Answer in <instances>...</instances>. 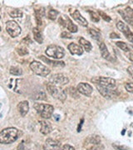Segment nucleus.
I'll return each instance as SVG.
<instances>
[{"label":"nucleus","instance_id":"f257e3e1","mask_svg":"<svg viewBox=\"0 0 133 150\" xmlns=\"http://www.w3.org/2000/svg\"><path fill=\"white\" fill-rule=\"evenodd\" d=\"M21 132L16 128H7L3 129L0 132V144H9L15 142L19 136Z\"/></svg>","mask_w":133,"mask_h":150},{"label":"nucleus","instance_id":"f03ea898","mask_svg":"<svg viewBox=\"0 0 133 150\" xmlns=\"http://www.w3.org/2000/svg\"><path fill=\"white\" fill-rule=\"evenodd\" d=\"M33 108L37 110V112L41 115L43 118H50L53 113L54 108L50 104H44V103H34Z\"/></svg>","mask_w":133,"mask_h":150},{"label":"nucleus","instance_id":"7ed1b4c3","mask_svg":"<svg viewBox=\"0 0 133 150\" xmlns=\"http://www.w3.org/2000/svg\"><path fill=\"white\" fill-rule=\"evenodd\" d=\"M46 54L48 57L53 58L55 59H63L65 55V50L63 48L58 46V45H49L46 51H45Z\"/></svg>","mask_w":133,"mask_h":150},{"label":"nucleus","instance_id":"20e7f679","mask_svg":"<svg viewBox=\"0 0 133 150\" xmlns=\"http://www.w3.org/2000/svg\"><path fill=\"white\" fill-rule=\"evenodd\" d=\"M30 69H32L34 74L39 75V76H42V77L48 76L51 72V70L49 69L47 66L43 65V64H41L40 62H37V61H33L30 64Z\"/></svg>","mask_w":133,"mask_h":150},{"label":"nucleus","instance_id":"39448f33","mask_svg":"<svg viewBox=\"0 0 133 150\" xmlns=\"http://www.w3.org/2000/svg\"><path fill=\"white\" fill-rule=\"evenodd\" d=\"M47 89H48V93L52 96L56 98H58L61 101H64L67 98V94H66L65 90L59 88L58 86L53 85L51 83H48L47 84Z\"/></svg>","mask_w":133,"mask_h":150},{"label":"nucleus","instance_id":"423d86ee","mask_svg":"<svg viewBox=\"0 0 133 150\" xmlns=\"http://www.w3.org/2000/svg\"><path fill=\"white\" fill-rule=\"evenodd\" d=\"M91 82L96 83V85L102 86L105 88H113L116 86V80L112 78H107V77H95L91 79Z\"/></svg>","mask_w":133,"mask_h":150},{"label":"nucleus","instance_id":"0eeeda50","mask_svg":"<svg viewBox=\"0 0 133 150\" xmlns=\"http://www.w3.org/2000/svg\"><path fill=\"white\" fill-rule=\"evenodd\" d=\"M6 30L12 38H16L21 33V27L13 20H10L6 23Z\"/></svg>","mask_w":133,"mask_h":150},{"label":"nucleus","instance_id":"6e6552de","mask_svg":"<svg viewBox=\"0 0 133 150\" xmlns=\"http://www.w3.org/2000/svg\"><path fill=\"white\" fill-rule=\"evenodd\" d=\"M96 88L98 92L101 93L102 96L105 98H108L111 99L113 98H116L118 95V92L113 88H105L100 85H96Z\"/></svg>","mask_w":133,"mask_h":150},{"label":"nucleus","instance_id":"1a4fd4ad","mask_svg":"<svg viewBox=\"0 0 133 150\" xmlns=\"http://www.w3.org/2000/svg\"><path fill=\"white\" fill-rule=\"evenodd\" d=\"M49 81L53 85L63 86L69 82V79L68 77H66L65 75L62 74H56L50 78Z\"/></svg>","mask_w":133,"mask_h":150},{"label":"nucleus","instance_id":"9d476101","mask_svg":"<svg viewBox=\"0 0 133 150\" xmlns=\"http://www.w3.org/2000/svg\"><path fill=\"white\" fill-rule=\"evenodd\" d=\"M58 22L61 25H63V27L67 28L71 33L77 32V25H75L68 17H60L58 19Z\"/></svg>","mask_w":133,"mask_h":150},{"label":"nucleus","instance_id":"9b49d317","mask_svg":"<svg viewBox=\"0 0 133 150\" xmlns=\"http://www.w3.org/2000/svg\"><path fill=\"white\" fill-rule=\"evenodd\" d=\"M77 90L78 93L85 95V96H90L93 91V88L90 84H88L87 83H80L77 87Z\"/></svg>","mask_w":133,"mask_h":150},{"label":"nucleus","instance_id":"f8f14e48","mask_svg":"<svg viewBox=\"0 0 133 150\" xmlns=\"http://www.w3.org/2000/svg\"><path fill=\"white\" fill-rule=\"evenodd\" d=\"M61 147V143L58 140L53 139H48L45 141V144L43 145L44 150H59Z\"/></svg>","mask_w":133,"mask_h":150},{"label":"nucleus","instance_id":"ddd939ff","mask_svg":"<svg viewBox=\"0 0 133 150\" xmlns=\"http://www.w3.org/2000/svg\"><path fill=\"white\" fill-rule=\"evenodd\" d=\"M117 28L126 36V38H127L128 40H130L131 38H133V33L131 31L130 28L128 27L125 23L122 21L117 22Z\"/></svg>","mask_w":133,"mask_h":150},{"label":"nucleus","instance_id":"4468645a","mask_svg":"<svg viewBox=\"0 0 133 150\" xmlns=\"http://www.w3.org/2000/svg\"><path fill=\"white\" fill-rule=\"evenodd\" d=\"M99 48H100V52H101V57L103 58V59H106V60H108V61H116V59H114V58H112V56L109 53V51L107 50V48H106V44L104 43H100L99 44Z\"/></svg>","mask_w":133,"mask_h":150},{"label":"nucleus","instance_id":"2eb2a0df","mask_svg":"<svg viewBox=\"0 0 133 150\" xmlns=\"http://www.w3.org/2000/svg\"><path fill=\"white\" fill-rule=\"evenodd\" d=\"M68 48L70 53L72 55L80 56V55H82V54H83V49H82V47L80 44L72 43L68 46Z\"/></svg>","mask_w":133,"mask_h":150},{"label":"nucleus","instance_id":"dca6fc26","mask_svg":"<svg viewBox=\"0 0 133 150\" xmlns=\"http://www.w3.org/2000/svg\"><path fill=\"white\" fill-rule=\"evenodd\" d=\"M72 16L73 18L75 21H77L78 23H80L82 26L83 27H87L88 25V23L87 21L84 17H82V15L80 13V12L78 10H75L72 13Z\"/></svg>","mask_w":133,"mask_h":150},{"label":"nucleus","instance_id":"f3484780","mask_svg":"<svg viewBox=\"0 0 133 150\" xmlns=\"http://www.w3.org/2000/svg\"><path fill=\"white\" fill-rule=\"evenodd\" d=\"M38 58L41 59V60H43V62L47 63L48 64L51 65V66H53V67H60V68H62V67H64V66H65V64H64V62H63V61L51 60V59L46 58V57L43 56V55L39 56Z\"/></svg>","mask_w":133,"mask_h":150},{"label":"nucleus","instance_id":"a211bd4d","mask_svg":"<svg viewBox=\"0 0 133 150\" xmlns=\"http://www.w3.org/2000/svg\"><path fill=\"white\" fill-rule=\"evenodd\" d=\"M101 144V138L100 136L96 135V134H92L89 135L84 142V146L86 145H92V144Z\"/></svg>","mask_w":133,"mask_h":150},{"label":"nucleus","instance_id":"6ab92c4d","mask_svg":"<svg viewBox=\"0 0 133 150\" xmlns=\"http://www.w3.org/2000/svg\"><path fill=\"white\" fill-rule=\"evenodd\" d=\"M18 110L23 117L26 115L29 110V103L27 101H22L18 104Z\"/></svg>","mask_w":133,"mask_h":150},{"label":"nucleus","instance_id":"aec40b11","mask_svg":"<svg viewBox=\"0 0 133 150\" xmlns=\"http://www.w3.org/2000/svg\"><path fill=\"white\" fill-rule=\"evenodd\" d=\"M40 125H41V133L44 135L50 134L53 130V127L51 125V123L47 121H40Z\"/></svg>","mask_w":133,"mask_h":150},{"label":"nucleus","instance_id":"412c9836","mask_svg":"<svg viewBox=\"0 0 133 150\" xmlns=\"http://www.w3.org/2000/svg\"><path fill=\"white\" fill-rule=\"evenodd\" d=\"M32 33H33V38L38 43H42L43 41V33L40 31L38 28H33L32 29Z\"/></svg>","mask_w":133,"mask_h":150},{"label":"nucleus","instance_id":"4be33fe9","mask_svg":"<svg viewBox=\"0 0 133 150\" xmlns=\"http://www.w3.org/2000/svg\"><path fill=\"white\" fill-rule=\"evenodd\" d=\"M79 43L82 47H83L87 52H90L91 50L92 49V46H91V43L87 41V39H85L84 38H79Z\"/></svg>","mask_w":133,"mask_h":150},{"label":"nucleus","instance_id":"5701e85b","mask_svg":"<svg viewBox=\"0 0 133 150\" xmlns=\"http://www.w3.org/2000/svg\"><path fill=\"white\" fill-rule=\"evenodd\" d=\"M44 16V11L43 10H35V18L37 25H42V18Z\"/></svg>","mask_w":133,"mask_h":150},{"label":"nucleus","instance_id":"b1692460","mask_svg":"<svg viewBox=\"0 0 133 150\" xmlns=\"http://www.w3.org/2000/svg\"><path fill=\"white\" fill-rule=\"evenodd\" d=\"M9 16L13 18H21L23 16V12L19 9H13V10L10 11L8 13Z\"/></svg>","mask_w":133,"mask_h":150},{"label":"nucleus","instance_id":"393cba45","mask_svg":"<svg viewBox=\"0 0 133 150\" xmlns=\"http://www.w3.org/2000/svg\"><path fill=\"white\" fill-rule=\"evenodd\" d=\"M9 72L11 74L15 75V76H19L23 74V70L19 67H11Z\"/></svg>","mask_w":133,"mask_h":150},{"label":"nucleus","instance_id":"a878e982","mask_svg":"<svg viewBox=\"0 0 133 150\" xmlns=\"http://www.w3.org/2000/svg\"><path fill=\"white\" fill-rule=\"evenodd\" d=\"M118 13L122 15V18L125 20V21L127 22V23H129L130 25H132L133 27V19H132V18H130L125 13V12L123 10H119L118 11Z\"/></svg>","mask_w":133,"mask_h":150},{"label":"nucleus","instance_id":"bb28decb","mask_svg":"<svg viewBox=\"0 0 133 150\" xmlns=\"http://www.w3.org/2000/svg\"><path fill=\"white\" fill-rule=\"evenodd\" d=\"M59 14L58 11L55 10V9H51V10L48 11V17L49 19L51 20H55L57 18V16Z\"/></svg>","mask_w":133,"mask_h":150},{"label":"nucleus","instance_id":"cd10ccee","mask_svg":"<svg viewBox=\"0 0 133 150\" xmlns=\"http://www.w3.org/2000/svg\"><path fill=\"white\" fill-rule=\"evenodd\" d=\"M89 33H90V35L91 36V38H94V39H96V40H98V39L101 38V33L98 32L97 30L90 28V29H89Z\"/></svg>","mask_w":133,"mask_h":150},{"label":"nucleus","instance_id":"c85d7f7f","mask_svg":"<svg viewBox=\"0 0 133 150\" xmlns=\"http://www.w3.org/2000/svg\"><path fill=\"white\" fill-rule=\"evenodd\" d=\"M116 45H117L118 48H120L122 50H123L124 52H126V53L130 50V48L128 47L127 44L126 43H124V42H117Z\"/></svg>","mask_w":133,"mask_h":150},{"label":"nucleus","instance_id":"c756f323","mask_svg":"<svg viewBox=\"0 0 133 150\" xmlns=\"http://www.w3.org/2000/svg\"><path fill=\"white\" fill-rule=\"evenodd\" d=\"M88 13H89V14H90V17H91V19L92 20L93 22H96V23H97V22H99V20H100V16L97 14V13H96L95 12H93V11H88Z\"/></svg>","mask_w":133,"mask_h":150},{"label":"nucleus","instance_id":"7c9ffc66","mask_svg":"<svg viewBox=\"0 0 133 150\" xmlns=\"http://www.w3.org/2000/svg\"><path fill=\"white\" fill-rule=\"evenodd\" d=\"M104 149V146L101 144H92L91 145L90 147H88L87 150H103Z\"/></svg>","mask_w":133,"mask_h":150},{"label":"nucleus","instance_id":"2f4dec72","mask_svg":"<svg viewBox=\"0 0 133 150\" xmlns=\"http://www.w3.org/2000/svg\"><path fill=\"white\" fill-rule=\"evenodd\" d=\"M33 98L34 99H37V100H45V99H47V96H46V94L44 93L41 92V93H37L35 95V97H33Z\"/></svg>","mask_w":133,"mask_h":150},{"label":"nucleus","instance_id":"473e14b6","mask_svg":"<svg viewBox=\"0 0 133 150\" xmlns=\"http://www.w3.org/2000/svg\"><path fill=\"white\" fill-rule=\"evenodd\" d=\"M17 52L20 56H24V55H27L28 54L27 49L26 48H24V47H20V48H17Z\"/></svg>","mask_w":133,"mask_h":150},{"label":"nucleus","instance_id":"72a5a7b5","mask_svg":"<svg viewBox=\"0 0 133 150\" xmlns=\"http://www.w3.org/2000/svg\"><path fill=\"white\" fill-rule=\"evenodd\" d=\"M69 93H70V95L72 97V98H78V92L77 90L73 88V87H71L69 88Z\"/></svg>","mask_w":133,"mask_h":150},{"label":"nucleus","instance_id":"f704fd0d","mask_svg":"<svg viewBox=\"0 0 133 150\" xmlns=\"http://www.w3.org/2000/svg\"><path fill=\"white\" fill-rule=\"evenodd\" d=\"M124 12H125V13H126L130 18L133 19V8H130V7H127V8H126V9L124 10Z\"/></svg>","mask_w":133,"mask_h":150},{"label":"nucleus","instance_id":"c9c22d12","mask_svg":"<svg viewBox=\"0 0 133 150\" xmlns=\"http://www.w3.org/2000/svg\"><path fill=\"white\" fill-rule=\"evenodd\" d=\"M98 13H99V16L101 17V18H103L105 21H106V22L111 21V18L108 16V15H106L105 13H103L102 11H99Z\"/></svg>","mask_w":133,"mask_h":150},{"label":"nucleus","instance_id":"e433bc0d","mask_svg":"<svg viewBox=\"0 0 133 150\" xmlns=\"http://www.w3.org/2000/svg\"><path fill=\"white\" fill-rule=\"evenodd\" d=\"M126 90L129 93H133V83H127L125 84Z\"/></svg>","mask_w":133,"mask_h":150},{"label":"nucleus","instance_id":"4c0bfd02","mask_svg":"<svg viewBox=\"0 0 133 150\" xmlns=\"http://www.w3.org/2000/svg\"><path fill=\"white\" fill-rule=\"evenodd\" d=\"M61 38H72V35L71 33L64 31L61 33Z\"/></svg>","mask_w":133,"mask_h":150},{"label":"nucleus","instance_id":"58836bf2","mask_svg":"<svg viewBox=\"0 0 133 150\" xmlns=\"http://www.w3.org/2000/svg\"><path fill=\"white\" fill-rule=\"evenodd\" d=\"M18 150H29L27 148L26 144L24 142H22L21 144H19L18 146Z\"/></svg>","mask_w":133,"mask_h":150},{"label":"nucleus","instance_id":"ea45409f","mask_svg":"<svg viewBox=\"0 0 133 150\" xmlns=\"http://www.w3.org/2000/svg\"><path fill=\"white\" fill-rule=\"evenodd\" d=\"M126 56L127 57V59L129 60H131L132 62H133V50H129L128 52L126 53Z\"/></svg>","mask_w":133,"mask_h":150},{"label":"nucleus","instance_id":"a19ab883","mask_svg":"<svg viewBox=\"0 0 133 150\" xmlns=\"http://www.w3.org/2000/svg\"><path fill=\"white\" fill-rule=\"evenodd\" d=\"M62 150H75V149L72 146H71V145L65 144L63 147Z\"/></svg>","mask_w":133,"mask_h":150},{"label":"nucleus","instance_id":"79ce46f5","mask_svg":"<svg viewBox=\"0 0 133 150\" xmlns=\"http://www.w3.org/2000/svg\"><path fill=\"white\" fill-rule=\"evenodd\" d=\"M117 150H127V148L126 147V146H117V145H115V144H113L112 145Z\"/></svg>","mask_w":133,"mask_h":150},{"label":"nucleus","instance_id":"37998d69","mask_svg":"<svg viewBox=\"0 0 133 150\" xmlns=\"http://www.w3.org/2000/svg\"><path fill=\"white\" fill-rule=\"evenodd\" d=\"M127 72L129 73V74L132 76V78L133 79V67L132 66H130L127 68Z\"/></svg>","mask_w":133,"mask_h":150},{"label":"nucleus","instance_id":"c03bdc74","mask_svg":"<svg viewBox=\"0 0 133 150\" xmlns=\"http://www.w3.org/2000/svg\"><path fill=\"white\" fill-rule=\"evenodd\" d=\"M110 37H111V38H119L120 36H119L118 34H117L116 33H112L110 34Z\"/></svg>","mask_w":133,"mask_h":150},{"label":"nucleus","instance_id":"a18cd8bd","mask_svg":"<svg viewBox=\"0 0 133 150\" xmlns=\"http://www.w3.org/2000/svg\"><path fill=\"white\" fill-rule=\"evenodd\" d=\"M129 41H130V42L132 43V46H133V38H131V39H130Z\"/></svg>","mask_w":133,"mask_h":150},{"label":"nucleus","instance_id":"49530a36","mask_svg":"<svg viewBox=\"0 0 133 150\" xmlns=\"http://www.w3.org/2000/svg\"><path fill=\"white\" fill-rule=\"evenodd\" d=\"M0 18H1V17H0ZM0 31H1V27H0Z\"/></svg>","mask_w":133,"mask_h":150},{"label":"nucleus","instance_id":"de8ad7c7","mask_svg":"<svg viewBox=\"0 0 133 150\" xmlns=\"http://www.w3.org/2000/svg\"><path fill=\"white\" fill-rule=\"evenodd\" d=\"M132 67H133V65H132Z\"/></svg>","mask_w":133,"mask_h":150}]
</instances>
